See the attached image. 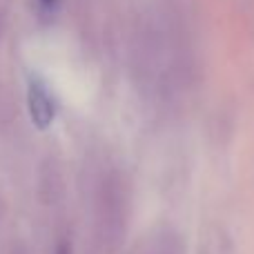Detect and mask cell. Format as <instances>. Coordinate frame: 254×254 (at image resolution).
Masks as SVG:
<instances>
[{
  "mask_svg": "<svg viewBox=\"0 0 254 254\" xmlns=\"http://www.w3.org/2000/svg\"><path fill=\"white\" fill-rule=\"evenodd\" d=\"M27 107H29L31 123L38 127V129H47L54 123V119H56L54 98L40 80H31L29 83V89H27Z\"/></svg>",
  "mask_w": 254,
  "mask_h": 254,
  "instance_id": "1",
  "label": "cell"
},
{
  "mask_svg": "<svg viewBox=\"0 0 254 254\" xmlns=\"http://www.w3.org/2000/svg\"><path fill=\"white\" fill-rule=\"evenodd\" d=\"M38 196L45 205H54L63 196V176L52 161L45 163L38 174Z\"/></svg>",
  "mask_w": 254,
  "mask_h": 254,
  "instance_id": "2",
  "label": "cell"
},
{
  "mask_svg": "<svg viewBox=\"0 0 254 254\" xmlns=\"http://www.w3.org/2000/svg\"><path fill=\"white\" fill-rule=\"evenodd\" d=\"M54 254H71V243L67 241V237H61V239L56 241Z\"/></svg>",
  "mask_w": 254,
  "mask_h": 254,
  "instance_id": "3",
  "label": "cell"
},
{
  "mask_svg": "<svg viewBox=\"0 0 254 254\" xmlns=\"http://www.w3.org/2000/svg\"><path fill=\"white\" fill-rule=\"evenodd\" d=\"M9 254H27L25 243H20V241H18V243H13V246H11V252H9Z\"/></svg>",
  "mask_w": 254,
  "mask_h": 254,
  "instance_id": "4",
  "label": "cell"
}]
</instances>
